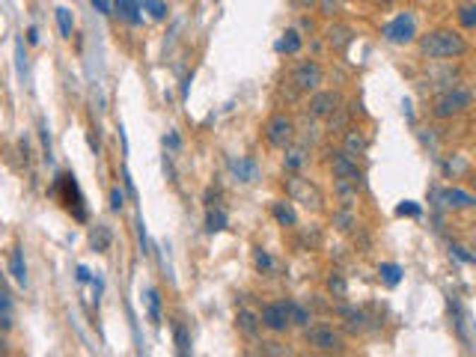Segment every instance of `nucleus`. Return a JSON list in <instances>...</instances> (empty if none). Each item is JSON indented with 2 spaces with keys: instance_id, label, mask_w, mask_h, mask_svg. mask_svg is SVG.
<instances>
[{
  "instance_id": "obj_1",
  "label": "nucleus",
  "mask_w": 476,
  "mask_h": 357,
  "mask_svg": "<svg viewBox=\"0 0 476 357\" xmlns=\"http://www.w3.org/2000/svg\"><path fill=\"white\" fill-rule=\"evenodd\" d=\"M420 51L429 60H453L468 54V39L455 30H431L420 36Z\"/></svg>"
},
{
  "instance_id": "obj_2",
  "label": "nucleus",
  "mask_w": 476,
  "mask_h": 357,
  "mask_svg": "<svg viewBox=\"0 0 476 357\" xmlns=\"http://www.w3.org/2000/svg\"><path fill=\"white\" fill-rule=\"evenodd\" d=\"M54 191L57 197L63 199V206L75 214L78 221H86V206H83V194L78 188V182H75V173H63V176H57V185H54Z\"/></svg>"
},
{
  "instance_id": "obj_3",
  "label": "nucleus",
  "mask_w": 476,
  "mask_h": 357,
  "mask_svg": "<svg viewBox=\"0 0 476 357\" xmlns=\"http://www.w3.org/2000/svg\"><path fill=\"white\" fill-rule=\"evenodd\" d=\"M381 36L387 42H393V45H411L414 36H417V21L411 12H399V16L390 21V24H384V30Z\"/></svg>"
},
{
  "instance_id": "obj_4",
  "label": "nucleus",
  "mask_w": 476,
  "mask_h": 357,
  "mask_svg": "<svg viewBox=\"0 0 476 357\" xmlns=\"http://www.w3.org/2000/svg\"><path fill=\"white\" fill-rule=\"evenodd\" d=\"M468 107H470V93L455 87L450 93H443L435 102V117L438 119H453V117H461Z\"/></svg>"
},
{
  "instance_id": "obj_5",
  "label": "nucleus",
  "mask_w": 476,
  "mask_h": 357,
  "mask_svg": "<svg viewBox=\"0 0 476 357\" xmlns=\"http://www.w3.org/2000/svg\"><path fill=\"white\" fill-rule=\"evenodd\" d=\"M265 137H268V143L274 149H289V143L295 140V122L286 117V113H277V117L268 119Z\"/></svg>"
},
{
  "instance_id": "obj_6",
  "label": "nucleus",
  "mask_w": 476,
  "mask_h": 357,
  "mask_svg": "<svg viewBox=\"0 0 476 357\" xmlns=\"http://www.w3.org/2000/svg\"><path fill=\"white\" fill-rule=\"evenodd\" d=\"M322 81H325V71H322V66L315 63V60L298 63V69L292 71V83H295L298 90H304V93L319 90V87H322Z\"/></svg>"
},
{
  "instance_id": "obj_7",
  "label": "nucleus",
  "mask_w": 476,
  "mask_h": 357,
  "mask_svg": "<svg viewBox=\"0 0 476 357\" xmlns=\"http://www.w3.org/2000/svg\"><path fill=\"white\" fill-rule=\"evenodd\" d=\"M307 342L315 351H342V336L327 324L307 327Z\"/></svg>"
},
{
  "instance_id": "obj_8",
  "label": "nucleus",
  "mask_w": 476,
  "mask_h": 357,
  "mask_svg": "<svg viewBox=\"0 0 476 357\" xmlns=\"http://www.w3.org/2000/svg\"><path fill=\"white\" fill-rule=\"evenodd\" d=\"M259 324L268 327L271 334L289 331V327H292V322H289V310H286V304H268V307H262V312H259Z\"/></svg>"
},
{
  "instance_id": "obj_9",
  "label": "nucleus",
  "mask_w": 476,
  "mask_h": 357,
  "mask_svg": "<svg viewBox=\"0 0 476 357\" xmlns=\"http://www.w3.org/2000/svg\"><path fill=\"white\" fill-rule=\"evenodd\" d=\"M339 105H342L339 93L325 90V93H315V95H313V102H310V113H313V117H319V119H327V117H334V113L339 110Z\"/></svg>"
},
{
  "instance_id": "obj_10",
  "label": "nucleus",
  "mask_w": 476,
  "mask_h": 357,
  "mask_svg": "<svg viewBox=\"0 0 476 357\" xmlns=\"http://www.w3.org/2000/svg\"><path fill=\"white\" fill-rule=\"evenodd\" d=\"M334 176L339 179V182H349V185H360V167H357V161L352 158L349 152H337L334 155Z\"/></svg>"
},
{
  "instance_id": "obj_11",
  "label": "nucleus",
  "mask_w": 476,
  "mask_h": 357,
  "mask_svg": "<svg viewBox=\"0 0 476 357\" xmlns=\"http://www.w3.org/2000/svg\"><path fill=\"white\" fill-rule=\"evenodd\" d=\"M229 170H233L236 182H244V185L256 182V176H259V167H256L253 158H233L229 161Z\"/></svg>"
},
{
  "instance_id": "obj_12",
  "label": "nucleus",
  "mask_w": 476,
  "mask_h": 357,
  "mask_svg": "<svg viewBox=\"0 0 476 357\" xmlns=\"http://www.w3.org/2000/svg\"><path fill=\"white\" fill-rule=\"evenodd\" d=\"M110 245H113V230H110L108 223H95L93 230H90V247L95 253H108Z\"/></svg>"
},
{
  "instance_id": "obj_13",
  "label": "nucleus",
  "mask_w": 476,
  "mask_h": 357,
  "mask_svg": "<svg viewBox=\"0 0 476 357\" xmlns=\"http://www.w3.org/2000/svg\"><path fill=\"white\" fill-rule=\"evenodd\" d=\"M113 6H117V12H113V16H120L122 21H128V24H140V21H143L140 0H113Z\"/></svg>"
},
{
  "instance_id": "obj_14",
  "label": "nucleus",
  "mask_w": 476,
  "mask_h": 357,
  "mask_svg": "<svg viewBox=\"0 0 476 357\" xmlns=\"http://www.w3.org/2000/svg\"><path fill=\"white\" fill-rule=\"evenodd\" d=\"M441 203L446 209H470L476 199L468 194V191H461V188H443L441 191Z\"/></svg>"
},
{
  "instance_id": "obj_15",
  "label": "nucleus",
  "mask_w": 476,
  "mask_h": 357,
  "mask_svg": "<svg viewBox=\"0 0 476 357\" xmlns=\"http://www.w3.org/2000/svg\"><path fill=\"white\" fill-rule=\"evenodd\" d=\"M9 274L16 277L18 286H27V262H24V250L21 247H16L12 256H9Z\"/></svg>"
},
{
  "instance_id": "obj_16",
  "label": "nucleus",
  "mask_w": 476,
  "mask_h": 357,
  "mask_svg": "<svg viewBox=\"0 0 476 357\" xmlns=\"http://www.w3.org/2000/svg\"><path fill=\"white\" fill-rule=\"evenodd\" d=\"M274 51H277V54H298V51H301V33H298V30H286V33L277 39Z\"/></svg>"
},
{
  "instance_id": "obj_17",
  "label": "nucleus",
  "mask_w": 476,
  "mask_h": 357,
  "mask_svg": "<svg viewBox=\"0 0 476 357\" xmlns=\"http://www.w3.org/2000/svg\"><path fill=\"white\" fill-rule=\"evenodd\" d=\"M9 327H12V295L0 283V331H9Z\"/></svg>"
},
{
  "instance_id": "obj_18",
  "label": "nucleus",
  "mask_w": 476,
  "mask_h": 357,
  "mask_svg": "<svg viewBox=\"0 0 476 357\" xmlns=\"http://www.w3.org/2000/svg\"><path fill=\"white\" fill-rule=\"evenodd\" d=\"M226 223H229V218H226L224 209H209L206 211V233H224Z\"/></svg>"
},
{
  "instance_id": "obj_19",
  "label": "nucleus",
  "mask_w": 476,
  "mask_h": 357,
  "mask_svg": "<svg viewBox=\"0 0 476 357\" xmlns=\"http://www.w3.org/2000/svg\"><path fill=\"white\" fill-rule=\"evenodd\" d=\"M366 149V140H364V134L357 131V128H349V131H345V152L352 155V158H357L360 152Z\"/></svg>"
},
{
  "instance_id": "obj_20",
  "label": "nucleus",
  "mask_w": 476,
  "mask_h": 357,
  "mask_svg": "<svg viewBox=\"0 0 476 357\" xmlns=\"http://www.w3.org/2000/svg\"><path fill=\"white\" fill-rule=\"evenodd\" d=\"M274 218H277V223L280 226H295V209L286 203V199H277V203H274Z\"/></svg>"
},
{
  "instance_id": "obj_21",
  "label": "nucleus",
  "mask_w": 476,
  "mask_h": 357,
  "mask_svg": "<svg viewBox=\"0 0 476 357\" xmlns=\"http://www.w3.org/2000/svg\"><path fill=\"white\" fill-rule=\"evenodd\" d=\"M238 327H241L244 336H256L262 324H259V316H253V312H248V310H241L238 312Z\"/></svg>"
},
{
  "instance_id": "obj_22",
  "label": "nucleus",
  "mask_w": 476,
  "mask_h": 357,
  "mask_svg": "<svg viewBox=\"0 0 476 357\" xmlns=\"http://www.w3.org/2000/svg\"><path fill=\"white\" fill-rule=\"evenodd\" d=\"M57 27H60V36L63 39H71V30H75V18H71V12L66 6L57 9Z\"/></svg>"
},
{
  "instance_id": "obj_23",
  "label": "nucleus",
  "mask_w": 476,
  "mask_h": 357,
  "mask_svg": "<svg viewBox=\"0 0 476 357\" xmlns=\"http://www.w3.org/2000/svg\"><path fill=\"white\" fill-rule=\"evenodd\" d=\"M286 310H289V322H292V324H298V327H307V324H310V312L301 307V304L286 301Z\"/></svg>"
},
{
  "instance_id": "obj_24",
  "label": "nucleus",
  "mask_w": 476,
  "mask_h": 357,
  "mask_svg": "<svg viewBox=\"0 0 476 357\" xmlns=\"http://www.w3.org/2000/svg\"><path fill=\"white\" fill-rule=\"evenodd\" d=\"M378 274H381V280H384L387 286H399V280H402V268L393 265V262H381V265H378Z\"/></svg>"
},
{
  "instance_id": "obj_25",
  "label": "nucleus",
  "mask_w": 476,
  "mask_h": 357,
  "mask_svg": "<svg viewBox=\"0 0 476 357\" xmlns=\"http://www.w3.org/2000/svg\"><path fill=\"white\" fill-rule=\"evenodd\" d=\"M173 339H176V351H179V354H187V351H191V336H187V331H185V324H182V322L173 324Z\"/></svg>"
},
{
  "instance_id": "obj_26",
  "label": "nucleus",
  "mask_w": 476,
  "mask_h": 357,
  "mask_svg": "<svg viewBox=\"0 0 476 357\" xmlns=\"http://www.w3.org/2000/svg\"><path fill=\"white\" fill-rule=\"evenodd\" d=\"M140 6L146 9L155 21H164L167 18V4H164V0H140Z\"/></svg>"
},
{
  "instance_id": "obj_27",
  "label": "nucleus",
  "mask_w": 476,
  "mask_h": 357,
  "mask_svg": "<svg viewBox=\"0 0 476 357\" xmlns=\"http://www.w3.org/2000/svg\"><path fill=\"white\" fill-rule=\"evenodd\" d=\"M146 301H149V319H152V324H161V295H158V289L146 292Z\"/></svg>"
},
{
  "instance_id": "obj_28",
  "label": "nucleus",
  "mask_w": 476,
  "mask_h": 357,
  "mask_svg": "<svg viewBox=\"0 0 476 357\" xmlns=\"http://www.w3.org/2000/svg\"><path fill=\"white\" fill-rule=\"evenodd\" d=\"M342 4H345V0H319V9H322L325 18H334L337 12L342 9Z\"/></svg>"
},
{
  "instance_id": "obj_29",
  "label": "nucleus",
  "mask_w": 476,
  "mask_h": 357,
  "mask_svg": "<svg viewBox=\"0 0 476 357\" xmlns=\"http://www.w3.org/2000/svg\"><path fill=\"white\" fill-rule=\"evenodd\" d=\"M327 289L334 292L337 298H345V292H349V286H345L342 274H330V280H327Z\"/></svg>"
},
{
  "instance_id": "obj_30",
  "label": "nucleus",
  "mask_w": 476,
  "mask_h": 357,
  "mask_svg": "<svg viewBox=\"0 0 476 357\" xmlns=\"http://www.w3.org/2000/svg\"><path fill=\"white\" fill-rule=\"evenodd\" d=\"M396 214H399V218H420V206L411 203V199H405V203L396 206Z\"/></svg>"
},
{
  "instance_id": "obj_31",
  "label": "nucleus",
  "mask_w": 476,
  "mask_h": 357,
  "mask_svg": "<svg viewBox=\"0 0 476 357\" xmlns=\"http://www.w3.org/2000/svg\"><path fill=\"white\" fill-rule=\"evenodd\" d=\"M458 18H461V24H465L468 27V30H473V27H476V6H461L458 9Z\"/></svg>"
},
{
  "instance_id": "obj_32",
  "label": "nucleus",
  "mask_w": 476,
  "mask_h": 357,
  "mask_svg": "<svg viewBox=\"0 0 476 357\" xmlns=\"http://www.w3.org/2000/svg\"><path fill=\"white\" fill-rule=\"evenodd\" d=\"M253 262H256V268H259V271H271V268H274L271 253H268V250H262V247H259V250L253 253Z\"/></svg>"
},
{
  "instance_id": "obj_33",
  "label": "nucleus",
  "mask_w": 476,
  "mask_h": 357,
  "mask_svg": "<svg viewBox=\"0 0 476 357\" xmlns=\"http://www.w3.org/2000/svg\"><path fill=\"white\" fill-rule=\"evenodd\" d=\"M16 69H18V75L24 78V71H27V54H24V42L16 39Z\"/></svg>"
},
{
  "instance_id": "obj_34",
  "label": "nucleus",
  "mask_w": 476,
  "mask_h": 357,
  "mask_svg": "<svg viewBox=\"0 0 476 357\" xmlns=\"http://www.w3.org/2000/svg\"><path fill=\"white\" fill-rule=\"evenodd\" d=\"M39 131H42V152H45V161L51 164V161H54V155H51V134H48V125L42 122V125H39Z\"/></svg>"
},
{
  "instance_id": "obj_35",
  "label": "nucleus",
  "mask_w": 476,
  "mask_h": 357,
  "mask_svg": "<svg viewBox=\"0 0 476 357\" xmlns=\"http://www.w3.org/2000/svg\"><path fill=\"white\" fill-rule=\"evenodd\" d=\"M301 164H304V149H292L286 155V170H298Z\"/></svg>"
},
{
  "instance_id": "obj_36",
  "label": "nucleus",
  "mask_w": 476,
  "mask_h": 357,
  "mask_svg": "<svg viewBox=\"0 0 476 357\" xmlns=\"http://www.w3.org/2000/svg\"><path fill=\"white\" fill-rule=\"evenodd\" d=\"M122 206H125V194L120 188H113L110 191V211H122Z\"/></svg>"
},
{
  "instance_id": "obj_37",
  "label": "nucleus",
  "mask_w": 476,
  "mask_h": 357,
  "mask_svg": "<svg viewBox=\"0 0 476 357\" xmlns=\"http://www.w3.org/2000/svg\"><path fill=\"white\" fill-rule=\"evenodd\" d=\"M90 4L102 12V16H113V6H110V0H90Z\"/></svg>"
},
{
  "instance_id": "obj_38",
  "label": "nucleus",
  "mask_w": 476,
  "mask_h": 357,
  "mask_svg": "<svg viewBox=\"0 0 476 357\" xmlns=\"http://www.w3.org/2000/svg\"><path fill=\"white\" fill-rule=\"evenodd\" d=\"M453 253L458 256V259H461V262H468V265L473 262V253H468V247H461V245H453Z\"/></svg>"
},
{
  "instance_id": "obj_39",
  "label": "nucleus",
  "mask_w": 476,
  "mask_h": 357,
  "mask_svg": "<svg viewBox=\"0 0 476 357\" xmlns=\"http://www.w3.org/2000/svg\"><path fill=\"white\" fill-rule=\"evenodd\" d=\"M122 179H125V191H128V194H132V197H134L137 191H134V182H132V176H128V170H122Z\"/></svg>"
},
{
  "instance_id": "obj_40",
  "label": "nucleus",
  "mask_w": 476,
  "mask_h": 357,
  "mask_svg": "<svg viewBox=\"0 0 476 357\" xmlns=\"http://www.w3.org/2000/svg\"><path fill=\"white\" fill-rule=\"evenodd\" d=\"M78 280H81V283H90V280H93V277H90V271H86L83 265H78Z\"/></svg>"
},
{
  "instance_id": "obj_41",
  "label": "nucleus",
  "mask_w": 476,
  "mask_h": 357,
  "mask_svg": "<svg viewBox=\"0 0 476 357\" xmlns=\"http://www.w3.org/2000/svg\"><path fill=\"white\" fill-rule=\"evenodd\" d=\"M27 42H30V45H36V42H39V30H36V27L27 30Z\"/></svg>"
},
{
  "instance_id": "obj_42",
  "label": "nucleus",
  "mask_w": 476,
  "mask_h": 357,
  "mask_svg": "<svg viewBox=\"0 0 476 357\" xmlns=\"http://www.w3.org/2000/svg\"><path fill=\"white\" fill-rule=\"evenodd\" d=\"M164 143H170V146L176 149V146H179V137H176V134H167V137H164Z\"/></svg>"
},
{
  "instance_id": "obj_43",
  "label": "nucleus",
  "mask_w": 476,
  "mask_h": 357,
  "mask_svg": "<svg viewBox=\"0 0 476 357\" xmlns=\"http://www.w3.org/2000/svg\"><path fill=\"white\" fill-rule=\"evenodd\" d=\"M295 4H298V6H304V9H310V6L315 4V0H295Z\"/></svg>"
}]
</instances>
